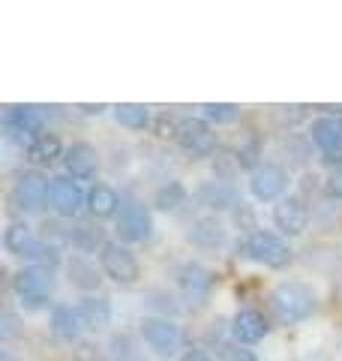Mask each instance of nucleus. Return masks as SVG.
I'll return each instance as SVG.
<instances>
[{"label": "nucleus", "instance_id": "nucleus-17", "mask_svg": "<svg viewBox=\"0 0 342 361\" xmlns=\"http://www.w3.org/2000/svg\"><path fill=\"white\" fill-rule=\"evenodd\" d=\"M198 202L204 208H210V211H225V208H232L237 205V193H234V187H228L225 180H208V184H201L198 190Z\"/></svg>", "mask_w": 342, "mask_h": 361}, {"label": "nucleus", "instance_id": "nucleus-2", "mask_svg": "<svg viewBox=\"0 0 342 361\" xmlns=\"http://www.w3.org/2000/svg\"><path fill=\"white\" fill-rule=\"evenodd\" d=\"M99 268L108 280H114V283H120V286H132L135 280L141 277L139 259L120 241H106V247L99 250Z\"/></svg>", "mask_w": 342, "mask_h": 361}, {"label": "nucleus", "instance_id": "nucleus-16", "mask_svg": "<svg viewBox=\"0 0 342 361\" xmlns=\"http://www.w3.org/2000/svg\"><path fill=\"white\" fill-rule=\"evenodd\" d=\"M84 329H87V325L82 319V313H78V307L57 304V307L51 310V331L61 337V341H78Z\"/></svg>", "mask_w": 342, "mask_h": 361}, {"label": "nucleus", "instance_id": "nucleus-29", "mask_svg": "<svg viewBox=\"0 0 342 361\" xmlns=\"http://www.w3.org/2000/svg\"><path fill=\"white\" fill-rule=\"evenodd\" d=\"M237 111L241 109H237L234 103H204L201 106V115L210 123H232L237 118Z\"/></svg>", "mask_w": 342, "mask_h": 361}, {"label": "nucleus", "instance_id": "nucleus-3", "mask_svg": "<svg viewBox=\"0 0 342 361\" xmlns=\"http://www.w3.org/2000/svg\"><path fill=\"white\" fill-rule=\"evenodd\" d=\"M13 289L25 307L37 310V307H45V304H49L51 292H54V277H51V271L30 265V268H21L13 277Z\"/></svg>", "mask_w": 342, "mask_h": 361}, {"label": "nucleus", "instance_id": "nucleus-20", "mask_svg": "<svg viewBox=\"0 0 342 361\" xmlns=\"http://www.w3.org/2000/svg\"><path fill=\"white\" fill-rule=\"evenodd\" d=\"M189 241L204 247V250H213V247H222L225 244V229L220 226V220L213 217H201L189 226Z\"/></svg>", "mask_w": 342, "mask_h": 361}, {"label": "nucleus", "instance_id": "nucleus-11", "mask_svg": "<svg viewBox=\"0 0 342 361\" xmlns=\"http://www.w3.org/2000/svg\"><path fill=\"white\" fill-rule=\"evenodd\" d=\"M273 223H277V229L282 235L294 238V235H300L310 226V208H306V202L300 196H289L273 208Z\"/></svg>", "mask_w": 342, "mask_h": 361}, {"label": "nucleus", "instance_id": "nucleus-18", "mask_svg": "<svg viewBox=\"0 0 342 361\" xmlns=\"http://www.w3.org/2000/svg\"><path fill=\"white\" fill-rule=\"evenodd\" d=\"M6 123H9V130L25 133V135H30V139H37V135H42L45 118H42V111L37 106H15V109H9Z\"/></svg>", "mask_w": 342, "mask_h": 361}, {"label": "nucleus", "instance_id": "nucleus-19", "mask_svg": "<svg viewBox=\"0 0 342 361\" xmlns=\"http://www.w3.org/2000/svg\"><path fill=\"white\" fill-rule=\"evenodd\" d=\"M25 154H27V160L33 166H51L57 157H63V145H61L57 135L42 133V135H37V139L27 142V151Z\"/></svg>", "mask_w": 342, "mask_h": 361}, {"label": "nucleus", "instance_id": "nucleus-5", "mask_svg": "<svg viewBox=\"0 0 342 361\" xmlns=\"http://www.w3.org/2000/svg\"><path fill=\"white\" fill-rule=\"evenodd\" d=\"M246 256L265 268H285L291 262V247L273 232H253L246 241Z\"/></svg>", "mask_w": 342, "mask_h": 361}, {"label": "nucleus", "instance_id": "nucleus-6", "mask_svg": "<svg viewBox=\"0 0 342 361\" xmlns=\"http://www.w3.org/2000/svg\"><path fill=\"white\" fill-rule=\"evenodd\" d=\"M177 145L192 157H210L216 151V133L198 118H184L175 130Z\"/></svg>", "mask_w": 342, "mask_h": 361}, {"label": "nucleus", "instance_id": "nucleus-25", "mask_svg": "<svg viewBox=\"0 0 342 361\" xmlns=\"http://www.w3.org/2000/svg\"><path fill=\"white\" fill-rule=\"evenodd\" d=\"M184 202H186V187L180 184V180H168V184H163L153 193V205L159 211H175L184 205Z\"/></svg>", "mask_w": 342, "mask_h": 361}, {"label": "nucleus", "instance_id": "nucleus-12", "mask_svg": "<svg viewBox=\"0 0 342 361\" xmlns=\"http://www.w3.org/2000/svg\"><path fill=\"white\" fill-rule=\"evenodd\" d=\"M177 286L184 289V295L192 301H204L213 289V274L198 262H186L177 271Z\"/></svg>", "mask_w": 342, "mask_h": 361}, {"label": "nucleus", "instance_id": "nucleus-8", "mask_svg": "<svg viewBox=\"0 0 342 361\" xmlns=\"http://www.w3.org/2000/svg\"><path fill=\"white\" fill-rule=\"evenodd\" d=\"M141 337H144V343L163 358H171L180 346L177 325L168 322V319H159V316H147V319H141Z\"/></svg>", "mask_w": 342, "mask_h": 361}, {"label": "nucleus", "instance_id": "nucleus-13", "mask_svg": "<svg viewBox=\"0 0 342 361\" xmlns=\"http://www.w3.org/2000/svg\"><path fill=\"white\" fill-rule=\"evenodd\" d=\"M63 166H66V172H70L72 178H78V180L94 178V175H96V169H99L96 148H90L87 142H75V145H70V148H66V154H63Z\"/></svg>", "mask_w": 342, "mask_h": 361}, {"label": "nucleus", "instance_id": "nucleus-33", "mask_svg": "<svg viewBox=\"0 0 342 361\" xmlns=\"http://www.w3.org/2000/svg\"><path fill=\"white\" fill-rule=\"evenodd\" d=\"M180 361H213L208 353H201V349H186L184 355H180Z\"/></svg>", "mask_w": 342, "mask_h": 361}, {"label": "nucleus", "instance_id": "nucleus-31", "mask_svg": "<svg viewBox=\"0 0 342 361\" xmlns=\"http://www.w3.org/2000/svg\"><path fill=\"white\" fill-rule=\"evenodd\" d=\"M222 349V361H258L249 349H241V346H220Z\"/></svg>", "mask_w": 342, "mask_h": 361}, {"label": "nucleus", "instance_id": "nucleus-30", "mask_svg": "<svg viewBox=\"0 0 342 361\" xmlns=\"http://www.w3.org/2000/svg\"><path fill=\"white\" fill-rule=\"evenodd\" d=\"M213 169H216V175H220V180H228V178H234L237 169H241V160H237V157L228 160V154H222L213 160Z\"/></svg>", "mask_w": 342, "mask_h": 361}, {"label": "nucleus", "instance_id": "nucleus-9", "mask_svg": "<svg viewBox=\"0 0 342 361\" xmlns=\"http://www.w3.org/2000/svg\"><path fill=\"white\" fill-rule=\"evenodd\" d=\"M49 205L54 208V214H61V217H75V214H82V208L87 205V196L82 193V187H78L72 178L61 175V178H51Z\"/></svg>", "mask_w": 342, "mask_h": 361}, {"label": "nucleus", "instance_id": "nucleus-14", "mask_svg": "<svg viewBox=\"0 0 342 361\" xmlns=\"http://www.w3.org/2000/svg\"><path fill=\"white\" fill-rule=\"evenodd\" d=\"M270 325L258 310H237L232 319V334L237 343H258L261 337H267Z\"/></svg>", "mask_w": 342, "mask_h": 361}, {"label": "nucleus", "instance_id": "nucleus-28", "mask_svg": "<svg viewBox=\"0 0 342 361\" xmlns=\"http://www.w3.org/2000/svg\"><path fill=\"white\" fill-rule=\"evenodd\" d=\"M70 241L78 247V250H102V247H106V241H102V229L96 226H78L75 232H70Z\"/></svg>", "mask_w": 342, "mask_h": 361}, {"label": "nucleus", "instance_id": "nucleus-24", "mask_svg": "<svg viewBox=\"0 0 342 361\" xmlns=\"http://www.w3.org/2000/svg\"><path fill=\"white\" fill-rule=\"evenodd\" d=\"M33 244H37V238H33V229L27 223H9V229L4 232V247L9 253L25 259Z\"/></svg>", "mask_w": 342, "mask_h": 361}, {"label": "nucleus", "instance_id": "nucleus-10", "mask_svg": "<svg viewBox=\"0 0 342 361\" xmlns=\"http://www.w3.org/2000/svg\"><path fill=\"white\" fill-rule=\"evenodd\" d=\"M289 187V175L285 169L277 163H265V166H255L253 169V178H249V190L258 202H273L285 193Z\"/></svg>", "mask_w": 342, "mask_h": 361}, {"label": "nucleus", "instance_id": "nucleus-23", "mask_svg": "<svg viewBox=\"0 0 342 361\" xmlns=\"http://www.w3.org/2000/svg\"><path fill=\"white\" fill-rule=\"evenodd\" d=\"M66 271H70V283L78 286V289H84V292L96 289L99 280H102L96 265L90 262V259H84V256H72L70 262H66Z\"/></svg>", "mask_w": 342, "mask_h": 361}, {"label": "nucleus", "instance_id": "nucleus-35", "mask_svg": "<svg viewBox=\"0 0 342 361\" xmlns=\"http://www.w3.org/2000/svg\"><path fill=\"white\" fill-rule=\"evenodd\" d=\"M4 361H13V358H9V355H6V353H4Z\"/></svg>", "mask_w": 342, "mask_h": 361}, {"label": "nucleus", "instance_id": "nucleus-32", "mask_svg": "<svg viewBox=\"0 0 342 361\" xmlns=\"http://www.w3.org/2000/svg\"><path fill=\"white\" fill-rule=\"evenodd\" d=\"M327 190L334 199H342V169H336V172L327 178Z\"/></svg>", "mask_w": 342, "mask_h": 361}, {"label": "nucleus", "instance_id": "nucleus-21", "mask_svg": "<svg viewBox=\"0 0 342 361\" xmlns=\"http://www.w3.org/2000/svg\"><path fill=\"white\" fill-rule=\"evenodd\" d=\"M78 313H82L87 329L99 331L111 322V301L102 298V295H87V298H82V304H78Z\"/></svg>", "mask_w": 342, "mask_h": 361}, {"label": "nucleus", "instance_id": "nucleus-1", "mask_svg": "<svg viewBox=\"0 0 342 361\" xmlns=\"http://www.w3.org/2000/svg\"><path fill=\"white\" fill-rule=\"evenodd\" d=\"M270 304L282 322H303L315 313V292L298 280H285L270 292Z\"/></svg>", "mask_w": 342, "mask_h": 361}, {"label": "nucleus", "instance_id": "nucleus-34", "mask_svg": "<svg viewBox=\"0 0 342 361\" xmlns=\"http://www.w3.org/2000/svg\"><path fill=\"white\" fill-rule=\"evenodd\" d=\"M82 109L87 111V115H99V111H102V109H106V106H82Z\"/></svg>", "mask_w": 342, "mask_h": 361}, {"label": "nucleus", "instance_id": "nucleus-7", "mask_svg": "<svg viewBox=\"0 0 342 361\" xmlns=\"http://www.w3.org/2000/svg\"><path fill=\"white\" fill-rule=\"evenodd\" d=\"M118 235L120 241H129V244H139V241H151L153 235V217L151 211L139 202H129L123 205L118 214Z\"/></svg>", "mask_w": 342, "mask_h": 361}, {"label": "nucleus", "instance_id": "nucleus-27", "mask_svg": "<svg viewBox=\"0 0 342 361\" xmlns=\"http://www.w3.org/2000/svg\"><path fill=\"white\" fill-rule=\"evenodd\" d=\"M25 259H30L37 268H45V271H54L57 265H61V250H57L54 244H49V241H37L27 250V256Z\"/></svg>", "mask_w": 342, "mask_h": 361}, {"label": "nucleus", "instance_id": "nucleus-4", "mask_svg": "<svg viewBox=\"0 0 342 361\" xmlns=\"http://www.w3.org/2000/svg\"><path fill=\"white\" fill-rule=\"evenodd\" d=\"M49 187H51V180H45L39 172H21L15 178L13 190H9V202L21 214H37L49 202Z\"/></svg>", "mask_w": 342, "mask_h": 361}, {"label": "nucleus", "instance_id": "nucleus-22", "mask_svg": "<svg viewBox=\"0 0 342 361\" xmlns=\"http://www.w3.org/2000/svg\"><path fill=\"white\" fill-rule=\"evenodd\" d=\"M118 208H120V199H118V193H114L111 187H106V184H96V187L87 193V211L94 214L96 220L114 217V214H118Z\"/></svg>", "mask_w": 342, "mask_h": 361}, {"label": "nucleus", "instance_id": "nucleus-15", "mask_svg": "<svg viewBox=\"0 0 342 361\" xmlns=\"http://www.w3.org/2000/svg\"><path fill=\"white\" fill-rule=\"evenodd\" d=\"M312 142L327 157L339 154L342 151V115H324L312 121Z\"/></svg>", "mask_w": 342, "mask_h": 361}, {"label": "nucleus", "instance_id": "nucleus-26", "mask_svg": "<svg viewBox=\"0 0 342 361\" xmlns=\"http://www.w3.org/2000/svg\"><path fill=\"white\" fill-rule=\"evenodd\" d=\"M114 118L129 130H144L147 123H151V111L139 103H120V106H114Z\"/></svg>", "mask_w": 342, "mask_h": 361}]
</instances>
